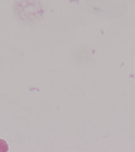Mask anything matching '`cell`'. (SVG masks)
Masks as SVG:
<instances>
[{"mask_svg":"<svg viewBox=\"0 0 135 152\" xmlns=\"http://www.w3.org/2000/svg\"><path fill=\"white\" fill-rule=\"evenodd\" d=\"M16 10L20 14H40L42 10L38 2L36 0H19L15 4Z\"/></svg>","mask_w":135,"mask_h":152,"instance_id":"6da1fadb","label":"cell"},{"mask_svg":"<svg viewBox=\"0 0 135 152\" xmlns=\"http://www.w3.org/2000/svg\"><path fill=\"white\" fill-rule=\"evenodd\" d=\"M9 150L8 145L7 142L0 139V152H7Z\"/></svg>","mask_w":135,"mask_h":152,"instance_id":"7a4b0ae2","label":"cell"}]
</instances>
